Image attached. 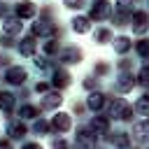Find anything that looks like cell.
<instances>
[{
  "mask_svg": "<svg viewBox=\"0 0 149 149\" xmlns=\"http://www.w3.org/2000/svg\"><path fill=\"white\" fill-rule=\"evenodd\" d=\"M5 30H7V33H19V30H21V26H19V23H14V21H5Z\"/></svg>",
  "mask_w": 149,
  "mask_h": 149,
  "instance_id": "obj_7",
  "label": "cell"
},
{
  "mask_svg": "<svg viewBox=\"0 0 149 149\" xmlns=\"http://www.w3.org/2000/svg\"><path fill=\"white\" fill-rule=\"evenodd\" d=\"M68 7H81V0H65Z\"/></svg>",
  "mask_w": 149,
  "mask_h": 149,
  "instance_id": "obj_9",
  "label": "cell"
},
{
  "mask_svg": "<svg viewBox=\"0 0 149 149\" xmlns=\"http://www.w3.org/2000/svg\"><path fill=\"white\" fill-rule=\"evenodd\" d=\"M23 77H26V72H23L21 68H12V70H9V77H7V79H9L12 84H21V81H23Z\"/></svg>",
  "mask_w": 149,
  "mask_h": 149,
  "instance_id": "obj_3",
  "label": "cell"
},
{
  "mask_svg": "<svg viewBox=\"0 0 149 149\" xmlns=\"http://www.w3.org/2000/svg\"><path fill=\"white\" fill-rule=\"evenodd\" d=\"M23 133H26L23 123H19V121H16V123H14V121L9 123V135H12V137H16V140H19V137H23Z\"/></svg>",
  "mask_w": 149,
  "mask_h": 149,
  "instance_id": "obj_4",
  "label": "cell"
},
{
  "mask_svg": "<svg viewBox=\"0 0 149 149\" xmlns=\"http://www.w3.org/2000/svg\"><path fill=\"white\" fill-rule=\"evenodd\" d=\"M35 114H37V109H35L33 105H23V107H21V116H23V119H30V116H35Z\"/></svg>",
  "mask_w": 149,
  "mask_h": 149,
  "instance_id": "obj_5",
  "label": "cell"
},
{
  "mask_svg": "<svg viewBox=\"0 0 149 149\" xmlns=\"http://www.w3.org/2000/svg\"><path fill=\"white\" fill-rule=\"evenodd\" d=\"M23 149H42V147L35 144V142H28V144H23Z\"/></svg>",
  "mask_w": 149,
  "mask_h": 149,
  "instance_id": "obj_10",
  "label": "cell"
},
{
  "mask_svg": "<svg viewBox=\"0 0 149 149\" xmlns=\"http://www.w3.org/2000/svg\"><path fill=\"white\" fill-rule=\"evenodd\" d=\"M33 14V5H28L26 0H23V5L19 7V16H30Z\"/></svg>",
  "mask_w": 149,
  "mask_h": 149,
  "instance_id": "obj_6",
  "label": "cell"
},
{
  "mask_svg": "<svg viewBox=\"0 0 149 149\" xmlns=\"http://www.w3.org/2000/svg\"><path fill=\"white\" fill-rule=\"evenodd\" d=\"M0 149H12V144L7 140H0Z\"/></svg>",
  "mask_w": 149,
  "mask_h": 149,
  "instance_id": "obj_11",
  "label": "cell"
},
{
  "mask_svg": "<svg viewBox=\"0 0 149 149\" xmlns=\"http://www.w3.org/2000/svg\"><path fill=\"white\" fill-rule=\"evenodd\" d=\"M51 149H68V142L65 140H56V142H51Z\"/></svg>",
  "mask_w": 149,
  "mask_h": 149,
  "instance_id": "obj_8",
  "label": "cell"
},
{
  "mask_svg": "<svg viewBox=\"0 0 149 149\" xmlns=\"http://www.w3.org/2000/svg\"><path fill=\"white\" fill-rule=\"evenodd\" d=\"M14 107V95H9V93H0V109L2 112H9Z\"/></svg>",
  "mask_w": 149,
  "mask_h": 149,
  "instance_id": "obj_2",
  "label": "cell"
},
{
  "mask_svg": "<svg viewBox=\"0 0 149 149\" xmlns=\"http://www.w3.org/2000/svg\"><path fill=\"white\" fill-rule=\"evenodd\" d=\"M51 123H54V128H56V130H61V133H63V130H68V128H70V119H68V116H65V114H56V116H54V121H51Z\"/></svg>",
  "mask_w": 149,
  "mask_h": 149,
  "instance_id": "obj_1",
  "label": "cell"
}]
</instances>
